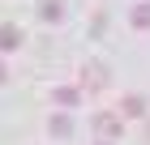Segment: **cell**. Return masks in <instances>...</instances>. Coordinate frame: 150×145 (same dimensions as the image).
<instances>
[{"instance_id": "obj_1", "label": "cell", "mask_w": 150, "mask_h": 145, "mask_svg": "<svg viewBox=\"0 0 150 145\" xmlns=\"http://www.w3.org/2000/svg\"><path fill=\"white\" fill-rule=\"evenodd\" d=\"M77 85L81 90H103L107 85V64L103 60H86V64L77 68Z\"/></svg>"}, {"instance_id": "obj_2", "label": "cell", "mask_w": 150, "mask_h": 145, "mask_svg": "<svg viewBox=\"0 0 150 145\" xmlns=\"http://www.w3.org/2000/svg\"><path fill=\"white\" fill-rule=\"evenodd\" d=\"M120 128H125V115H120V111H99V115H94V132H99V141L120 137Z\"/></svg>"}, {"instance_id": "obj_3", "label": "cell", "mask_w": 150, "mask_h": 145, "mask_svg": "<svg viewBox=\"0 0 150 145\" xmlns=\"http://www.w3.org/2000/svg\"><path fill=\"white\" fill-rule=\"evenodd\" d=\"M47 132L60 137V141H69L73 137V115L69 111H52V120H47Z\"/></svg>"}, {"instance_id": "obj_4", "label": "cell", "mask_w": 150, "mask_h": 145, "mask_svg": "<svg viewBox=\"0 0 150 145\" xmlns=\"http://www.w3.org/2000/svg\"><path fill=\"white\" fill-rule=\"evenodd\" d=\"M120 115H125V120H142V115H146V98H142V94H125V98H120Z\"/></svg>"}, {"instance_id": "obj_5", "label": "cell", "mask_w": 150, "mask_h": 145, "mask_svg": "<svg viewBox=\"0 0 150 145\" xmlns=\"http://www.w3.org/2000/svg\"><path fill=\"white\" fill-rule=\"evenodd\" d=\"M52 102H56V107H64V111H73V107L81 102V90H73V85H56V90H52Z\"/></svg>"}, {"instance_id": "obj_6", "label": "cell", "mask_w": 150, "mask_h": 145, "mask_svg": "<svg viewBox=\"0 0 150 145\" xmlns=\"http://www.w3.org/2000/svg\"><path fill=\"white\" fill-rule=\"evenodd\" d=\"M129 22H133V30H150V0L133 4V13H129Z\"/></svg>"}, {"instance_id": "obj_7", "label": "cell", "mask_w": 150, "mask_h": 145, "mask_svg": "<svg viewBox=\"0 0 150 145\" xmlns=\"http://www.w3.org/2000/svg\"><path fill=\"white\" fill-rule=\"evenodd\" d=\"M39 17H43V22H60V17H64V0H43V4H39Z\"/></svg>"}, {"instance_id": "obj_8", "label": "cell", "mask_w": 150, "mask_h": 145, "mask_svg": "<svg viewBox=\"0 0 150 145\" xmlns=\"http://www.w3.org/2000/svg\"><path fill=\"white\" fill-rule=\"evenodd\" d=\"M0 39H4V51L22 47V30H17V26H4V30H0Z\"/></svg>"}, {"instance_id": "obj_9", "label": "cell", "mask_w": 150, "mask_h": 145, "mask_svg": "<svg viewBox=\"0 0 150 145\" xmlns=\"http://www.w3.org/2000/svg\"><path fill=\"white\" fill-rule=\"evenodd\" d=\"M99 145H112V141H99Z\"/></svg>"}]
</instances>
